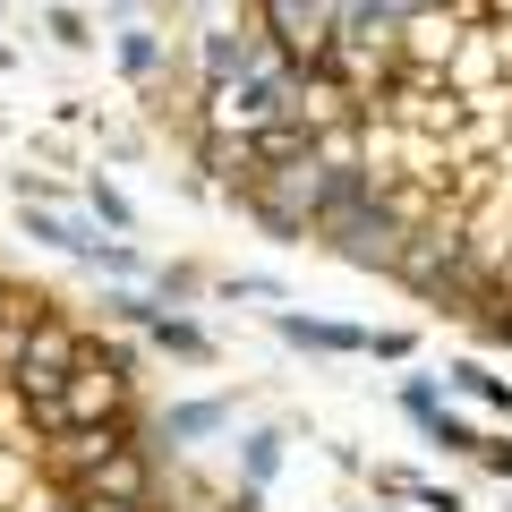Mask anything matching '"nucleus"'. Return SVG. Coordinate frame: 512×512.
<instances>
[{
  "mask_svg": "<svg viewBox=\"0 0 512 512\" xmlns=\"http://www.w3.org/2000/svg\"><path fill=\"white\" fill-rule=\"evenodd\" d=\"M163 128L256 231L512 350V0H222Z\"/></svg>",
  "mask_w": 512,
  "mask_h": 512,
  "instance_id": "obj_1",
  "label": "nucleus"
},
{
  "mask_svg": "<svg viewBox=\"0 0 512 512\" xmlns=\"http://www.w3.org/2000/svg\"><path fill=\"white\" fill-rule=\"evenodd\" d=\"M0 512H171L163 419L77 299L0 256Z\"/></svg>",
  "mask_w": 512,
  "mask_h": 512,
  "instance_id": "obj_2",
  "label": "nucleus"
}]
</instances>
